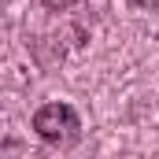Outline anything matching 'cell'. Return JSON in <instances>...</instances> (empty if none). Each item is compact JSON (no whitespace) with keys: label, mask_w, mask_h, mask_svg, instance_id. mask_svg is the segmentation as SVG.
<instances>
[{"label":"cell","mask_w":159,"mask_h":159,"mask_svg":"<svg viewBox=\"0 0 159 159\" xmlns=\"http://www.w3.org/2000/svg\"><path fill=\"white\" fill-rule=\"evenodd\" d=\"M34 133L48 144H74L81 137V119L70 104H44L34 111Z\"/></svg>","instance_id":"6da1fadb"},{"label":"cell","mask_w":159,"mask_h":159,"mask_svg":"<svg viewBox=\"0 0 159 159\" xmlns=\"http://www.w3.org/2000/svg\"><path fill=\"white\" fill-rule=\"evenodd\" d=\"M48 7H70V4H81V0H44Z\"/></svg>","instance_id":"7a4b0ae2"}]
</instances>
